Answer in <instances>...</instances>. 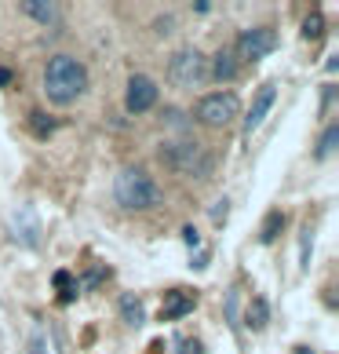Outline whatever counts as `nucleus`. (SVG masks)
Returning <instances> with one entry per match:
<instances>
[{"label":"nucleus","mask_w":339,"mask_h":354,"mask_svg":"<svg viewBox=\"0 0 339 354\" xmlns=\"http://www.w3.org/2000/svg\"><path fill=\"white\" fill-rule=\"evenodd\" d=\"M41 84H44V99L51 102V106L66 110V106H73V102L84 99V91H88V66L77 55L59 51V55H51L44 62Z\"/></svg>","instance_id":"obj_1"},{"label":"nucleus","mask_w":339,"mask_h":354,"mask_svg":"<svg viewBox=\"0 0 339 354\" xmlns=\"http://www.w3.org/2000/svg\"><path fill=\"white\" fill-rule=\"evenodd\" d=\"M113 201L124 212H146V208L161 205V187L142 168H121L113 179Z\"/></svg>","instance_id":"obj_2"},{"label":"nucleus","mask_w":339,"mask_h":354,"mask_svg":"<svg viewBox=\"0 0 339 354\" xmlns=\"http://www.w3.org/2000/svg\"><path fill=\"white\" fill-rule=\"evenodd\" d=\"M157 157H161V165L172 168V172H179V176H197V179L208 176V172H212V165H215V157L208 153L197 139H190V136H179V139L161 142Z\"/></svg>","instance_id":"obj_3"},{"label":"nucleus","mask_w":339,"mask_h":354,"mask_svg":"<svg viewBox=\"0 0 339 354\" xmlns=\"http://www.w3.org/2000/svg\"><path fill=\"white\" fill-rule=\"evenodd\" d=\"M238 113H241L238 91L219 88V91H208V95L197 99V106H193V121L204 124V128H226Z\"/></svg>","instance_id":"obj_4"},{"label":"nucleus","mask_w":339,"mask_h":354,"mask_svg":"<svg viewBox=\"0 0 339 354\" xmlns=\"http://www.w3.org/2000/svg\"><path fill=\"white\" fill-rule=\"evenodd\" d=\"M168 81L175 88H201L208 81V55L201 48H179L172 51V59H168Z\"/></svg>","instance_id":"obj_5"},{"label":"nucleus","mask_w":339,"mask_h":354,"mask_svg":"<svg viewBox=\"0 0 339 354\" xmlns=\"http://www.w3.org/2000/svg\"><path fill=\"white\" fill-rule=\"evenodd\" d=\"M157 99H161V88H157V81H153L150 73H132L128 77V88H124L128 113H146V110L157 106Z\"/></svg>","instance_id":"obj_6"},{"label":"nucleus","mask_w":339,"mask_h":354,"mask_svg":"<svg viewBox=\"0 0 339 354\" xmlns=\"http://www.w3.org/2000/svg\"><path fill=\"white\" fill-rule=\"evenodd\" d=\"M273 48H278V37H273V30H267V26H255V30H244V33L238 37L233 55H238V62H259V59H267Z\"/></svg>","instance_id":"obj_7"},{"label":"nucleus","mask_w":339,"mask_h":354,"mask_svg":"<svg viewBox=\"0 0 339 354\" xmlns=\"http://www.w3.org/2000/svg\"><path fill=\"white\" fill-rule=\"evenodd\" d=\"M273 99H278V84H273V81H267L263 88H259L255 91V99H252V110L249 113H244V132H255V128L259 124H263L267 121V113L273 110Z\"/></svg>","instance_id":"obj_8"},{"label":"nucleus","mask_w":339,"mask_h":354,"mask_svg":"<svg viewBox=\"0 0 339 354\" xmlns=\"http://www.w3.org/2000/svg\"><path fill=\"white\" fill-rule=\"evenodd\" d=\"M241 73V62L233 55V48H219L212 59H208V81H233V77Z\"/></svg>","instance_id":"obj_9"},{"label":"nucleus","mask_w":339,"mask_h":354,"mask_svg":"<svg viewBox=\"0 0 339 354\" xmlns=\"http://www.w3.org/2000/svg\"><path fill=\"white\" fill-rule=\"evenodd\" d=\"M193 307H197V296L186 292V288H172V292L164 296L161 318L164 322H179V318H186V314H193Z\"/></svg>","instance_id":"obj_10"},{"label":"nucleus","mask_w":339,"mask_h":354,"mask_svg":"<svg viewBox=\"0 0 339 354\" xmlns=\"http://www.w3.org/2000/svg\"><path fill=\"white\" fill-rule=\"evenodd\" d=\"M22 15H30L33 22H44V26H55L59 22V4H51V0H22L19 4Z\"/></svg>","instance_id":"obj_11"},{"label":"nucleus","mask_w":339,"mask_h":354,"mask_svg":"<svg viewBox=\"0 0 339 354\" xmlns=\"http://www.w3.org/2000/svg\"><path fill=\"white\" fill-rule=\"evenodd\" d=\"M267 322H270V304L263 296H255L252 304H249V329L259 333V329H267Z\"/></svg>","instance_id":"obj_12"},{"label":"nucleus","mask_w":339,"mask_h":354,"mask_svg":"<svg viewBox=\"0 0 339 354\" xmlns=\"http://www.w3.org/2000/svg\"><path fill=\"white\" fill-rule=\"evenodd\" d=\"M281 230H284V212H278V208H273V212H267V223H263V230H259V241L270 245Z\"/></svg>","instance_id":"obj_13"},{"label":"nucleus","mask_w":339,"mask_h":354,"mask_svg":"<svg viewBox=\"0 0 339 354\" xmlns=\"http://www.w3.org/2000/svg\"><path fill=\"white\" fill-rule=\"evenodd\" d=\"M121 314H124V322L128 325H142V304H139V296H132V292H124L121 296Z\"/></svg>","instance_id":"obj_14"},{"label":"nucleus","mask_w":339,"mask_h":354,"mask_svg":"<svg viewBox=\"0 0 339 354\" xmlns=\"http://www.w3.org/2000/svg\"><path fill=\"white\" fill-rule=\"evenodd\" d=\"M55 288H59V304H73V299H77V281H73L70 270L55 274Z\"/></svg>","instance_id":"obj_15"},{"label":"nucleus","mask_w":339,"mask_h":354,"mask_svg":"<svg viewBox=\"0 0 339 354\" xmlns=\"http://www.w3.org/2000/svg\"><path fill=\"white\" fill-rule=\"evenodd\" d=\"M336 147H339V124H329L321 142H318V161H329V157L336 153Z\"/></svg>","instance_id":"obj_16"},{"label":"nucleus","mask_w":339,"mask_h":354,"mask_svg":"<svg viewBox=\"0 0 339 354\" xmlns=\"http://www.w3.org/2000/svg\"><path fill=\"white\" fill-rule=\"evenodd\" d=\"M321 33H325V15L321 11H310L307 22H303V37L307 41H321Z\"/></svg>","instance_id":"obj_17"},{"label":"nucleus","mask_w":339,"mask_h":354,"mask_svg":"<svg viewBox=\"0 0 339 354\" xmlns=\"http://www.w3.org/2000/svg\"><path fill=\"white\" fill-rule=\"evenodd\" d=\"M30 128H33V136H51V132H55V121H51V117H44L41 110H33L30 113Z\"/></svg>","instance_id":"obj_18"},{"label":"nucleus","mask_w":339,"mask_h":354,"mask_svg":"<svg viewBox=\"0 0 339 354\" xmlns=\"http://www.w3.org/2000/svg\"><path fill=\"white\" fill-rule=\"evenodd\" d=\"M164 124H172L175 132H186V113H179V110H168V113H164Z\"/></svg>","instance_id":"obj_19"},{"label":"nucleus","mask_w":339,"mask_h":354,"mask_svg":"<svg viewBox=\"0 0 339 354\" xmlns=\"http://www.w3.org/2000/svg\"><path fill=\"white\" fill-rule=\"evenodd\" d=\"M226 318H230V325H238V292H233V288L226 296Z\"/></svg>","instance_id":"obj_20"},{"label":"nucleus","mask_w":339,"mask_h":354,"mask_svg":"<svg viewBox=\"0 0 339 354\" xmlns=\"http://www.w3.org/2000/svg\"><path fill=\"white\" fill-rule=\"evenodd\" d=\"M310 263V227L303 230V256H299V267H307Z\"/></svg>","instance_id":"obj_21"},{"label":"nucleus","mask_w":339,"mask_h":354,"mask_svg":"<svg viewBox=\"0 0 339 354\" xmlns=\"http://www.w3.org/2000/svg\"><path fill=\"white\" fill-rule=\"evenodd\" d=\"M179 351H182V354H201V347L193 344V339H179Z\"/></svg>","instance_id":"obj_22"},{"label":"nucleus","mask_w":339,"mask_h":354,"mask_svg":"<svg viewBox=\"0 0 339 354\" xmlns=\"http://www.w3.org/2000/svg\"><path fill=\"white\" fill-rule=\"evenodd\" d=\"M332 95H336V88L329 84V88L321 91V110H329V106H332Z\"/></svg>","instance_id":"obj_23"},{"label":"nucleus","mask_w":339,"mask_h":354,"mask_svg":"<svg viewBox=\"0 0 339 354\" xmlns=\"http://www.w3.org/2000/svg\"><path fill=\"white\" fill-rule=\"evenodd\" d=\"M182 238H186V241H190L193 248H197V241H201V234L193 230V227H182Z\"/></svg>","instance_id":"obj_24"},{"label":"nucleus","mask_w":339,"mask_h":354,"mask_svg":"<svg viewBox=\"0 0 339 354\" xmlns=\"http://www.w3.org/2000/svg\"><path fill=\"white\" fill-rule=\"evenodd\" d=\"M212 219H215V223H223V219H226V201H219V205L212 208Z\"/></svg>","instance_id":"obj_25"},{"label":"nucleus","mask_w":339,"mask_h":354,"mask_svg":"<svg viewBox=\"0 0 339 354\" xmlns=\"http://www.w3.org/2000/svg\"><path fill=\"white\" fill-rule=\"evenodd\" d=\"M208 11H212V4H208V0H197V4H193V15H208Z\"/></svg>","instance_id":"obj_26"},{"label":"nucleus","mask_w":339,"mask_h":354,"mask_svg":"<svg viewBox=\"0 0 339 354\" xmlns=\"http://www.w3.org/2000/svg\"><path fill=\"white\" fill-rule=\"evenodd\" d=\"M30 347H33V354H44V344H41V339H33Z\"/></svg>","instance_id":"obj_27"},{"label":"nucleus","mask_w":339,"mask_h":354,"mask_svg":"<svg viewBox=\"0 0 339 354\" xmlns=\"http://www.w3.org/2000/svg\"><path fill=\"white\" fill-rule=\"evenodd\" d=\"M8 81H11V73H8V66H4V70H0V84H8Z\"/></svg>","instance_id":"obj_28"},{"label":"nucleus","mask_w":339,"mask_h":354,"mask_svg":"<svg viewBox=\"0 0 339 354\" xmlns=\"http://www.w3.org/2000/svg\"><path fill=\"white\" fill-rule=\"evenodd\" d=\"M296 354H314V351H307V347H299V351H296Z\"/></svg>","instance_id":"obj_29"}]
</instances>
